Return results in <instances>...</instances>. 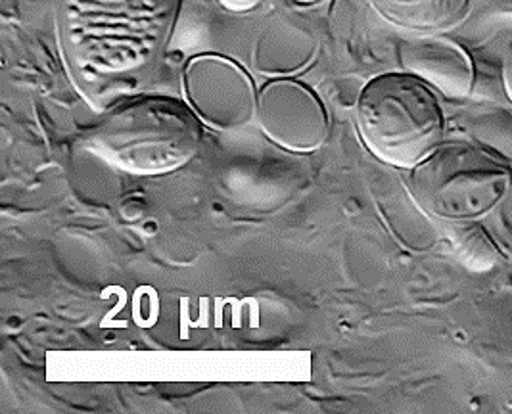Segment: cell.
Wrapping results in <instances>:
<instances>
[{"label":"cell","mask_w":512,"mask_h":414,"mask_svg":"<svg viewBox=\"0 0 512 414\" xmlns=\"http://www.w3.org/2000/svg\"><path fill=\"white\" fill-rule=\"evenodd\" d=\"M179 0H62L68 45L96 75L139 68L167 35Z\"/></svg>","instance_id":"obj_1"},{"label":"cell","mask_w":512,"mask_h":414,"mask_svg":"<svg viewBox=\"0 0 512 414\" xmlns=\"http://www.w3.org/2000/svg\"><path fill=\"white\" fill-rule=\"evenodd\" d=\"M85 142L123 171L160 175L194 158L202 142V125L181 100L146 96L112 110Z\"/></svg>","instance_id":"obj_2"},{"label":"cell","mask_w":512,"mask_h":414,"mask_svg":"<svg viewBox=\"0 0 512 414\" xmlns=\"http://www.w3.org/2000/svg\"><path fill=\"white\" fill-rule=\"evenodd\" d=\"M357 129L378 160L413 169L443 142L445 121L434 91L415 75L386 73L357 100Z\"/></svg>","instance_id":"obj_3"},{"label":"cell","mask_w":512,"mask_h":414,"mask_svg":"<svg viewBox=\"0 0 512 414\" xmlns=\"http://www.w3.org/2000/svg\"><path fill=\"white\" fill-rule=\"evenodd\" d=\"M511 179V167L488 150L466 142H442L411 169L409 192L434 219L472 223L501 204Z\"/></svg>","instance_id":"obj_4"},{"label":"cell","mask_w":512,"mask_h":414,"mask_svg":"<svg viewBox=\"0 0 512 414\" xmlns=\"http://www.w3.org/2000/svg\"><path fill=\"white\" fill-rule=\"evenodd\" d=\"M374 12L401 31L438 35L465 20L470 0H367Z\"/></svg>","instance_id":"obj_5"},{"label":"cell","mask_w":512,"mask_h":414,"mask_svg":"<svg viewBox=\"0 0 512 414\" xmlns=\"http://www.w3.org/2000/svg\"><path fill=\"white\" fill-rule=\"evenodd\" d=\"M420 71L453 94H466L474 83V68L463 48L436 45L426 48L420 58Z\"/></svg>","instance_id":"obj_6"},{"label":"cell","mask_w":512,"mask_h":414,"mask_svg":"<svg viewBox=\"0 0 512 414\" xmlns=\"http://www.w3.org/2000/svg\"><path fill=\"white\" fill-rule=\"evenodd\" d=\"M453 230H455L453 232L455 248L472 269L486 271L497 263L499 250L486 234V230L474 225V221L472 223H455Z\"/></svg>","instance_id":"obj_7"},{"label":"cell","mask_w":512,"mask_h":414,"mask_svg":"<svg viewBox=\"0 0 512 414\" xmlns=\"http://www.w3.org/2000/svg\"><path fill=\"white\" fill-rule=\"evenodd\" d=\"M503 83H505L507 96L512 102V43L505 50V56H503Z\"/></svg>","instance_id":"obj_8"},{"label":"cell","mask_w":512,"mask_h":414,"mask_svg":"<svg viewBox=\"0 0 512 414\" xmlns=\"http://www.w3.org/2000/svg\"><path fill=\"white\" fill-rule=\"evenodd\" d=\"M219 2L231 12H248L261 4V0H219Z\"/></svg>","instance_id":"obj_9"}]
</instances>
